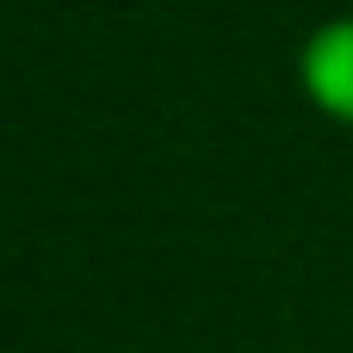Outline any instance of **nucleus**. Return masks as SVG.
<instances>
[{"mask_svg":"<svg viewBox=\"0 0 353 353\" xmlns=\"http://www.w3.org/2000/svg\"><path fill=\"white\" fill-rule=\"evenodd\" d=\"M298 87H304V99L323 118H335V124L353 130V12L323 19L304 37V50H298Z\"/></svg>","mask_w":353,"mask_h":353,"instance_id":"1","label":"nucleus"}]
</instances>
